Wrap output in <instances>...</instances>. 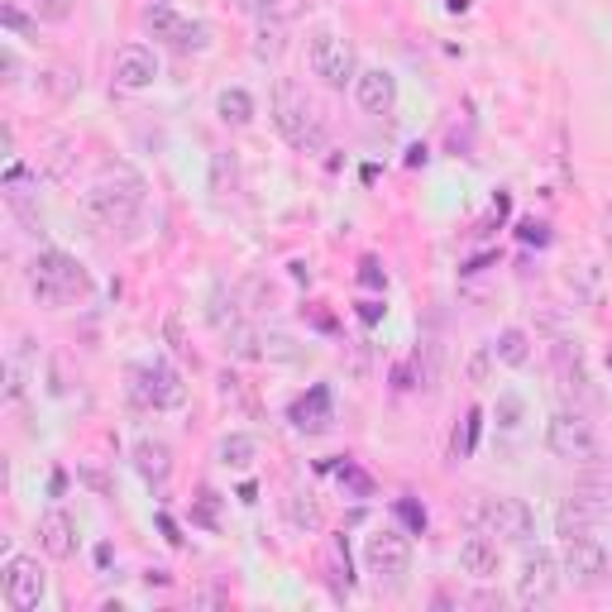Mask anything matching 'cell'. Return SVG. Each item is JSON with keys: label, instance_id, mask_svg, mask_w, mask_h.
I'll use <instances>...</instances> for the list:
<instances>
[{"label": "cell", "instance_id": "6da1fadb", "mask_svg": "<svg viewBox=\"0 0 612 612\" xmlns=\"http://www.w3.org/2000/svg\"><path fill=\"white\" fill-rule=\"evenodd\" d=\"M82 211H87L96 225H106V230H130L134 220H139V211H144V182L134 173L101 177V182L87 187Z\"/></svg>", "mask_w": 612, "mask_h": 612}, {"label": "cell", "instance_id": "7a4b0ae2", "mask_svg": "<svg viewBox=\"0 0 612 612\" xmlns=\"http://www.w3.org/2000/svg\"><path fill=\"white\" fill-rule=\"evenodd\" d=\"M29 292L44 306H67L72 297L87 292V268L63 254V249H44L39 259L29 263Z\"/></svg>", "mask_w": 612, "mask_h": 612}, {"label": "cell", "instance_id": "3957f363", "mask_svg": "<svg viewBox=\"0 0 612 612\" xmlns=\"http://www.w3.org/2000/svg\"><path fill=\"white\" fill-rule=\"evenodd\" d=\"M273 125H278V134H283L292 149H302V153L326 149V130H321V120H316L311 101H306L297 87L273 91Z\"/></svg>", "mask_w": 612, "mask_h": 612}, {"label": "cell", "instance_id": "277c9868", "mask_svg": "<svg viewBox=\"0 0 612 612\" xmlns=\"http://www.w3.org/2000/svg\"><path fill=\"white\" fill-rule=\"evenodd\" d=\"M469 517H474L479 531L498 536V541H526L531 526H536L531 507H526L522 498H507V493H483L479 503L469 507Z\"/></svg>", "mask_w": 612, "mask_h": 612}, {"label": "cell", "instance_id": "5b68a950", "mask_svg": "<svg viewBox=\"0 0 612 612\" xmlns=\"http://www.w3.org/2000/svg\"><path fill=\"white\" fill-rule=\"evenodd\" d=\"M130 393L139 407H153V412H173L187 402V388H182V373L173 364H163V359H153V364H134L130 369Z\"/></svg>", "mask_w": 612, "mask_h": 612}, {"label": "cell", "instance_id": "8992f818", "mask_svg": "<svg viewBox=\"0 0 612 612\" xmlns=\"http://www.w3.org/2000/svg\"><path fill=\"white\" fill-rule=\"evenodd\" d=\"M364 565H369V574L378 584H402L407 569H412V541H407V531L378 526L369 541H364Z\"/></svg>", "mask_w": 612, "mask_h": 612}, {"label": "cell", "instance_id": "52a82bcc", "mask_svg": "<svg viewBox=\"0 0 612 612\" xmlns=\"http://www.w3.org/2000/svg\"><path fill=\"white\" fill-rule=\"evenodd\" d=\"M550 455L569 459V464H593L598 459V431L584 412H555L546 426Z\"/></svg>", "mask_w": 612, "mask_h": 612}, {"label": "cell", "instance_id": "ba28073f", "mask_svg": "<svg viewBox=\"0 0 612 612\" xmlns=\"http://www.w3.org/2000/svg\"><path fill=\"white\" fill-rule=\"evenodd\" d=\"M306 63H311V72L326 82V87H345V82H354L359 77V67H354V53L350 44L335 34V29H316L311 39H306Z\"/></svg>", "mask_w": 612, "mask_h": 612}, {"label": "cell", "instance_id": "9c48e42d", "mask_svg": "<svg viewBox=\"0 0 612 612\" xmlns=\"http://www.w3.org/2000/svg\"><path fill=\"white\" fill-rule=\"evenodd\" d=\"M560 579H565L560 560L550 550H531L522 560V574H517V598H522L526 608H541V603H550L560 593Z\"/></svg>", "mask_w": 612, "mask_h": 612}, {"label": "cell", "instance_id": "30bf717a", "mask_svg": "<svg viewBox=\"0 0 612 612\" xmlns=\"http://www.w3.org/2000/svg\"><path fill=\"white\" fill-rule=\"evenodd\" d=\"M5 608L10 612H34L39 603H44V569H39V560H29V555H10V565H5Z\"/></svg>", "mask_w": 612, "mask_h": 612}, {"label": "cell", "instance_id": "8fae6325", "mask_svg": "<svg viewBox=\"0 0 612 612\" xmlns=\"http://www.w3.org/2000/svg\"><path fill=\"white\" fill-rule=\"evenodd\" d=\"M144 24H149L153 39H163V44H173L177 53H192V48H206V24L197 20H182L168 0H153L149 10H144Z\"/></svg>", "mask_w": 612, "mask_h": 612}, {"label": "cell", "instance_id": "7c38bea8", "mask_svg": "<svg viewBox=\"0 0 612 612\" xmlns=\"http://www.w3.org/2000/svg\"><path fill=\"white\" fill-rule=\"evenodd\" d=\"M565 579L574 589H598L603 574H608V550L593 541L589 531L584 536H565Z\"/></svg>", "mask_w": 612, "mask_h": 612}, {"label": "cell", "instance_id": "4fadbf2b", "mask_svg": "<svg viewBox=\"0 0 612 612\" xmlns=\"http://www.w3.org/2000/svg\"><path fill=\"white\" fill-rule=\"evenodd\" d=\"M115 87L120 91H149L158 82V58H153L149 44H125L115 53V67H110Z\"/></svg>", "mask_w": 612, "mask_h": 612}, {"label": "cell", "instance_id": "5bb4252c", "mask_svg": "<svg viewBox=\"0 0 612 612\" xmlns=\"http://www.w3.org/2000/svg\"><path fill=\"white\" fill-rule=\"evenodd\" d=\"M354 101H359V110L364 115H393L397 106V77L388 72V67H364L359 77H354Z\"/></svg>", "mask_w": 612, "mask_h": 612}, {"label": "cell", "instance_id": "9a60e30c", "mask_svg": "<svg viewBox=\"0 0 612 612\" xmlns=\"http://www.w3.org/2000/svg\"><path fill=\"white\" fill-rule=\"evenodd\" d=\"M608 512V488H579L560 503V536H584Z\"/></svg>", "mask_w": 612, "mask_h": 612}, {"label": "cell", "instance_id": "2e32d148", "mask_svg": "<svg viewBox=\"0 0 612 612\" xmlns=\"http://www.w3.org/2000/svg\"><path fill=\"white\" fill-rule=\"evenodd\" d=\"M34 536H39V550H44L48 560H72V555H77V541H82V536H77V522L67 517L63 507H48L44 517H39V531H34Z\"/></svg>", "mask_w": 612, "mask_h": 612}, {"label": "cell", "instance_id": "e0dca14e", "mask_svg": "<svg viewBox=\"0 0 612 612\" xmlns=\"http://www.w3.org/2000/svg\"><path fill=\"white\" fill-rule=\"evenodd\" d=\"M459 569L469 574V579H493L498 569H503V550H498V536H464L459 541Z\"/></svg>", "mask_w": 612, "mask_h": 612}, {"label": "cell", "instance_id": "ac0fdd59", "mask_svg": "<svg viewBox=\"0 0 612 612\" xmlns=\"http://www.w3.org/2000/svg\"><path fill=\"white\" fill-rule=\"evenodd\" d=\"M330 421H335V412H330V388H311V393L292 407V426L297 431H330Z\"/></svg>", "mask_w": 612, "mask_h": 612}, {"label": "cell", "instance_id": "d6986e66", "mask_svg": "<svg viewBox=\"0 0 612 612\" xmlns=\"http://www.w3.org/2000/svg\"><path fill=\"white\" fill-rule=\"evenodd\" d=\"M134 469L144 474L149 483H163L168 474H173V450H168V440H139L134 445Z\"/></svg>", "mask_w": 612, "mask_h": 612}, {"label": "cell", "instance_id": "ffe728a7", "mask_svg": "<svg viewBox=\"0 0 612 612\" xmlns=\"http://www.w3.org/2000/svg\"><path fill=\"white\" fill-rule=\"evenodd\" d=\"M216 459L225 469H249V464L259 459V440L249 436V431H230V436L216 445Z\"/></svg>", "mask_w": 612, "mask_h": 612}, {"label": "cell", "instance_id": "44dd1931", "mask_svg": "<svg viewBox=\"0 0 612 612\" xmlns=\"http://www.w3.org/2000/svg\"><path fill=\"white\" fill-rule=\"evenodd\" d=\"M216 115L225 120V125H235V130H244L249 120H254V96L244 87H225L216 96Z\"/></svg>", "mask_w": 612, "mask_h": 612}, {"label": "cell", "instance_id": "7402d4cb", "mask_svg": "<svg viewBox=\"0 0 612 612\" xmlns=\"http://www.w3.org/2000/svg\"><path fill=\"white\" fill-rule=\"evenodd\" d=\"M493 359L498 364H507V369H522L526 359H531V335L517 326H507L498 340H493Z\"/></svg>", "mask_w": 612, "mask_h": 612}, {"label": "cell", "instance_id": "603a6c76", "mask_svg": "<svg viewBox=\"0 0 612 612\" xmlns=\"http://www.w3.org/2000/svg\"><path fill=\"white\" fill-rule=\"evenodd\" d=\"M240 10H249V15H259V20H292V15H302L306 0H240Z\"/></svg>", "mask_w": 612, "mask_h": 612}, {"label": "cell", "instance_id": "cb8c5ba5", "mask_svg": "<svg viewBox=\"0 0 612 612\" xmlns=\"http://www.w3.org/2000/svg\"><path fill=\"white\" fill-rule=\"evenodd\" d=\"M335 479L345 483V493H350V498H373V474L364 469V464H354V459H345V464L335 469Z\"/></svg>", "mask_w": 612, "mask_h": 612}, {"label": "cell", "instance_id": "d4e9b609", "mask_svg": "<svg viewBox=\"0 0 612 612\" xmlns=\"http://www.w3.org/2000/svg\"><path fill=\"white\" fill-rule=\"evenodd\" d=\"M225 340H230V345H225V350L230 354H240V359H259V330H249V326H240V321H230V330H225Z\"/></svg>", "mask_w": 612, "mask_h": 612}, {"label": "cell", "instance_id": "484cf974", "mask_svg": "<svg viewBox=\"0 0 612 612\" xmlns=\"http://www.w3.org/2000/svg\"><path fill=\"white\" fill-rule=\"evenodd\" d=\"M283 53V29H278V20L259 24V34H254V58H263V63H273Z\"/></svg>", "mask_w": 612, "mask_h": 612}, {"label": "cell", "instance_id": "4316f807", "mask_svg": "<svg viewBox=\"0 0 612 612\" xmlns=\"http://www.w3.org/2000/svg\"><path fill=\"white\" fill-rule=\"evenodd\" d=\"M0 24H5L10 34H24V39H29V34H39V24L29 20V15H24L15 0H5V5H0Z\"/></svg>", "mask_w": 612, "mask_h": 612}, {"label": "cell", "instance_id": "83f0119b", "mask_svg": "<svg viewBox=\"0 0 612 612\" xmlns=\"http://www.w3.org/2000/svg\"><path fill=\"white\" fill-rule=\"evenodd\" d=\"M29 5H34V15L48 20V24L72 20V10H77V0H29Z\"/></svg>", "mask_w": 612, "mask_h": 612}, {"label": "cell", "instance_id": "f1b7e54d", "mask_svg": "<svg viewBox=\"0 0 612 612\" xmlns=\"http://www.w3.org/2000/svg\"><path fill=\"white\" fill-rule=\"evenodd\" d=\"M522 412H526L522 397L503 393V397H498V412H493V416H498V426H503V431H517V426H522Z\"/></svg>", "mask_w": 612, "mask_h": 612}, {"label": "cell", "instance_id": "f546056e", "mask_svg": "<svg viewBox=\"0 0 612 612\" xmlns=\"http://www.w3.org/2000/svg\"><path fill=\"white\" fill-rule=\"evenodd\" d=\"M488 369H493V345H479L469 354V364H464V378L469 383H488Z\"/></svg>", "mask_w": 612, "mask_h": 612}, {"label": "cell", "instance_id": "4dcf8cb0", "mask_svg": "<svg viewBox=\"0 0 612 612\" xmlns=\"http://www.w3.org/2000/svg\"><path fill=\"white\" fill-rule=\"evenodd\" d=\"M287 522L302 526V531H311V526H321V512H316V503H302V498H287Z\"/></svg>", "mask_w": 612, "mask_h": 612}, {"label": "cell", "instance_id": "1f68e13d", "mask_svg": "<svg viewBox=\"0 0 612 612\" xmlns=\"http://www.w3.org/2000/svg\"><path fill=\"white\" fill-rule=\"evenodd\" d=\"M479 426H483V412L474 407V412L464 416V436H455V455H474V440H479Z\"/></svg>", "mask_w": 612, "mask_h": 612}, {"label": "cell", "instance_id": "d6a6232c", "mask_svg": "<svg viewBox=\"0 0 612 612\" xmlns=\"http://www.w3.org/2000/svg\"><path fill=\"white\" fill-rule=\"evenodd\" d=\"M569 287H579V297L589 306H598V268H593V263H584V268H579V283L569 278Z\"/></svg>", "mask_w": 612, "mask_h": 612}, {"label": "cell", "instance_id": "836d02e7", "mask_svg": "<svg viewBox=\"0 0 612 612\" xmlns=\"http://www.w3.org/2000/svg\"><path fill=\"white\" fill-rule=\"evenodd\" d=\"M77 479L87 483L91 493H101V498H110V479L101 474V469H91V464H82V469H77Z\"/></svg>", "mask_w": 612, "mask_h": 612}, {"label": "cell", "instance_id": "e575fe53", "mask_svg": "<svg viewBox=\"0 0 612 612\" xmlns=\"http://www.w3.org/2000/svg\"><path fill=\"white\" fill-rule=\"evenodd\" d=\"M359 283H364V287H388V273H383L373 259H364V263H359Z\"/></svg>", "mask_w": 612, "mask_h": 612}, {"label": "cell", "instance_id": "d590c367", "mask_svg": "<svg viewBox=\"0 0 612 612\" xmlns=\"http://www.w3.org/2000/svg\"><path fill=\"white\" fill-rule=\"evenodd\" d=\"M397 517H402V522H412L416 531H421V526H426V507H416V503H397Z\"/></svg>", "mask_w": 612, "mask_h": 612}, {"label": "cell", "instance_id": "8d00e7d4", "mask_svg": "<svg viewBox=\"0 0 612 612\" xmlns=\"http://www.w3.org/2000/svg\"><path fill=\"white\" fill-rule=\"evenodd\" d=\"M0 67H5V82H20V58H15V48L0 53Z\"/></svg>", "mask_w": 612, "mask_h": 612}, {"label": "cell", "instance_id": "74e56055", "mask_svg": "<svg viewBox=\"0 0 612 612\" xmlns=\"http://www.w3.org/2000/svg\"><path fill=\"white\" fill-rule=\"evenodd\" d=\"M522 240H526V244H531V240H536V244H546V225L526 220V225H522Z\"/></svg>", "mask_w": 612, "mask_h": 612}, {"label": "cell", "instance_id": "f35d334b", "mask_svg": "<svg viewBox=\"0 0 612 612\" xmlns=\"http://www.w3.org/2000/svg\"><path fill=\"white\" fill-rule=\"evenodd\" d=\"M359 316H364V321H383V302H359Z\"/></svg>", "mask_w": 612, "mask_h": 612}, {"label": "cell", "instance_id": "ab89813d", "mask_svg": "<svg viewBox=\"0 0 612 612\" xmlns=\"http://www.w3.org/2000/svg\"><path fill=\"white\" fill-rule=\"evenodd\" d=\"M158 526H163V536H168L173 546H182V536H177V522H173V517H158Z\"/></svg>", "mask_w": 612, "mask_h": 612}, {"label": "cell", "instance_id": "60d3db41", "mask_svg": "<svg viewBox=\"0 0 612 612\" xmlns=\"http://www.w3.org/2000/svg\"><path fill=\"white\" fill-rule=\"evenodd\" d=\"M445 10H450V15H464V10H469V0H450Z\"/></svg>", "mask_w": 612, "mask_h": 612}]
</instances>
